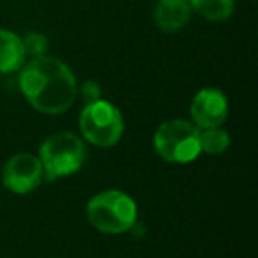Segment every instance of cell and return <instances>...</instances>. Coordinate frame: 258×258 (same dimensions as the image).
<instances>
[{
  "instance_id": "9c48e42d",
  "label": "cell",
  "mask_w": 258,
  "mask_h": 258,
  "mask_svg": "<svg viewBox=\"0 0 258 258\" xmlns=\"http://www.w3.org/2000/svg\"><path fill=\"white\" fill-rule=\"evenodd\" d=\"M23 43L15 32L0 29V73H15L25 62Z\"/></svg>"
},
{
  "instance_id": "8fae6325",
  "label": "cell",
  "mask_w": 258,
  "mask_h": 258,
  "mask_svg": "<svg viewBox=\"0 0 258 258\" xmlns=\"http://www.w3.org/2000/svg\"><path fill=\"white\" fill-rule=\"evenodd\" d=\"M230 137L226 131L219 127L205 129L200 133V152L207 154H221L228 149Z\"/></svg>"
},
{
  "instance_id": "7c38bea8",
  "label": "cell",
  "mask_w": 258,
  "mask_h": 258,
  "mask_svg": "<svg viewBox=\"0 0 258 258\" xmlns=\"http://www.w3.org/2000/svg\"><path fill=\"white\" fill-rule=\"evenodd\" d=\"M23 43V50H25V55H30V57H43L44 51L48 48V41L44 36L41 34H29L25 39H22Z\"/></svg>"
},
{
  "instance_id": "8992f818",
  "label": "cell",
  "mask_w": 258,
  "mask_h": 258,
  "mask_svg": "<svg viewBox=\"0 0 258 258\" xmlns=\"http://www.w3.org/2000/svg\"><path fill=\"white\" fill-rule=\"evenodd\" d=\"M43 165L32 154H16L6 163L2 170V182L8 189L18 195H27L43 182Z\"/></svg>"
},
{
  "instance_id": "277c9868",
  "label": "cell",
  "mask_w": 258,
  "mask_h": 258,
  "mask_svg": "<svg viewBox=\"0 0 258 258\" xmlns=\"http://www.w3.org/2000/svg\"><path fill=\"white\" fill-rule=\"evenodd\" d=\"M154 149L166 163H191L200 154V129L187 120L163 122L154 135Z\"/></svg>"
},
{
  "instance_id": "52a82bcc",
  "label": "cell",
  "mask_w": 258,
  "mask_h": 258,
  "mask_svg": "<svg viewBox=\"0 0 258 258\" xmlns=\"http://www.w3.org/2000/svg\"><path fill=\"white\" fill-rule=\"evenodd\" d=\"M228 115V101L219 89H202L191 103V117L197 127H219Z\"/></svg>"
},
{
  "instance_id": "6da1fadb",
  "label": "cell",
  "mask_w": 258,
  "mask_h": 258,
  "mask_svg": "<svg viewBox=\"0 0 258 258\" xmlns=\"http://www.w3.org/2000/svg\"><path fill=\"white\" fill-rule=\"evenodd\" d=\"M20 87L27 101L43 113H64L76 99V80L71 69L53 57H36L22 69Z\"/></svg>"
},
{
  "instance_id": "4fadbf2b",
  "label": "cell",
  "mask_w": 258,
  "mask_h": 258,
  "mask_svg": "<svg viewBox=\"0 0 258 258\" xmlns=\"http://www.w3.org/2000/svg\"><path fill=\"white\" fill-rule=\"evenodd\" d=\"M80 92H82V97H83V101H85V104L101 99V97H99L101 90H99V85H97L96 82H85Z\"/></svg>"
},
{
  "instance_id": "30bf717a",
  "label": "cell",
  "mask_w": 258,
  "mask_h": 258,
  "mask_svg": "<svg viewBox=\"0 0 258 258\" xmlns=\"http://www.w3.org/2000/svg\"><path fill=\"white\" fill-rule=\"evenodd\" d=\"M189 6L211 22H223L233 13V0H189Z\"/></svg>"
},
{
  "instance_id": "ba28073f",
  "label": "cell",
  "mask_w": 258,
  "mask_h": 258,
  "mask_svg": "<svg viewBox=\"0 0 258 258\" xmlns=\"http://www.w3.org/2000/svg\"><path fill=\"white\" fill-rule=\"evenodd\" d=\"M189 0H159L154 9V22L165 32H177L189 22Z\"/></svg>"
},
{
  "instance_id": "7a4b0ae2",
  "label": "cell",
  "mask_w": 258,
  "mask_h": 258,
  "mask_svg": "<svg viewBox=\"0 0 258 258\" xmlns=\"http://www.w3.org/2000/svg\"><path fill=\"white\" fill-rule=\"evenodd\" d=\"M90 225L103 233H124L137 221V204L129 195L111 189L96 195L87 204Z\"/></svg>"
},
{
  "instance_id": "5b68a950",
  "label": "cell",
  "mask_w": 258,
  "mask_h": 258,
  "mask_svg": "<svg viewBox=\"0 0 258 258\" xmlns=\"http://www.w3.org/2000/svg\"><path fill=\"white\" fill-rule=\"evenodd\" d=\"M80 129L83 137L97 147H111L122 137V115L111 103L97 99L85 104L80 115Z\"/></svg>"
},
{
  "instance_id": "3957f363",
  "label": "cell",
  "mask_w": 258,
  "mask_h": 258,
  "mask_svg": "<svg viewBox=\"0 0 258 258\" xmlns=\"http://www.w3.org/2000/svg\"><path fill=\"white\" fill-rule=\"evenodd\" d=\"M39 161L48 180L71 175L82 168L85 161V145L78 137L69 131L55 133L43 142L39 152Z\"/></svg>"
}]
</instances>
